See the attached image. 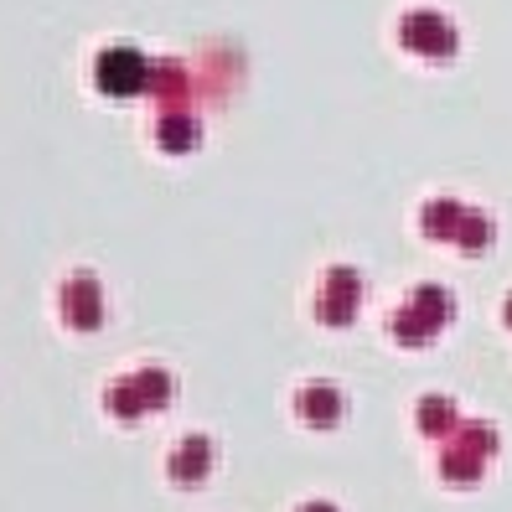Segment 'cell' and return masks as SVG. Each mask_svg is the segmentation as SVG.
<instances>
[{"label": "cell", "mask_w": 512, "mask_h": 512, "mask_svg": "<svg viewBox=\"0 0 512 512\" xmlns=\"http://www.w3.org/2000/svg\"><path fill=\"white\" fill-rule=\"evenodd\" d=\"M68 316H73L78 326H94V321H99V285L73 280V285H68Z\"/></svg>", "instance_id": "obj_3"}, {"label": "cell", "mask_w": 512, "mask_h": 512, "mask_svg": "<svg viewBox=\"0 0 512 512\" xmlns=\"http://www.w3.org/2000/svg\"><path fill=\"white\" fill-rule=\"evenodd\" d=\"M306 512H331V507H321V502H311V507H306Z\"/></svg>", "instance_id": "obj_8"}, {"label": "cell", "mask_w": 512, "mask_h": 512, "mask_svg": "<svg viewBox=\"0 0 512 512\" xmlns=\"http://www.w3.org/2000/svg\"><path fill=\"white\" fill-rule=\"evenodd\" d=\"M404 47L419 57H450L456 52V26L440 11H409L404 16Z\"/></svg>", "instance_id": "obj_1"}, {"label": "cell", "mask_w": 512, "mask_h": 512, "mask_svg": "<svg viewBox=\"0 0 512 512\" xmlns=\"http://www.w3.org/2000/svg\"><path fill=\"white\" fill-rule=\"evenodd\" d=\"M507 321H512V300H507Z\"/></svg>", "instance_id": "obj_9"}, {"label": "cell", "mask_w": 512, "mask_h": 512, "mask_svg": "<svg viewBox=\"0 0 512 512\" xmlns=\"http://www.w3.org/2000/svg\"><path fill=\"white\" fill-rule=\"evenodd\" d=\"M456 244L466 249V254H481L492 244V223L481 218V213H466V223H461V233H456Z\"/></svg>", "instance_id": "obj_6"}, {"label": "cell", "mask_w": 512, "mask_h": 512, "mask_svg": "<svg viewBox=\"0 0 512 512\" xmlns=\"http://www.w3.org/2000/svg\"><path fill=\"white\" fill-rule=\"evenodd\" d=\"M450 419H456L450 399H419V430H450Z\"/></svg>", "instance_id": "obj_7"}, {"label": "cell", "mask_w": 512, "mask_h": 512, "mask_svg": "<svg viewBox=\"0 0 512 512\" xmlns=\"http://www.w3.org/2000/svg\"><path fill=\"white\" fill-rule=\"evenodd\" d=\"M207 471V440H187L182 445V456L171 461V476H182V481H197Z\"/></svg>", "instance_id": "obj_5"}, {"label": "cell", "mask_w": 512, "mask_h": 512, "mask_svg": "<svg viewBox=\"0 0 512 512\" xmlns=\"http://www.w3.org/2000/svg\"><path fill=\"white\" fill-rule=\"evenodd\" d=\"M99 78L109 94H135V88L145 83V63L130 52V47H119V52H104V63H99Z\"/></svg>", "instance_id": "obj_2"}, {"label": "cell", "mask_w": 512, "mask_h": 512, "mask_svg": "<svg viewBox=\"0 0 512 512\" xmlns=\"http://www.w3.org/2000/svg\"><path fill=\"white\" fill-rule=\"evenodd\" d=\"M300 414H306L311 425H331V419L342 414V399L331 394V388H306V394H300Z\"/></svg>", "instance_id": "obj_4"}]
</instances>
